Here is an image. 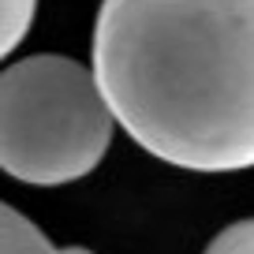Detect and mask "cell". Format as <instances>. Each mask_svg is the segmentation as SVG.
<instances>
[{"label": "cell", "instance_id": "1", "mask_svg": "<svg viewBox=\"0 0 254 254\" xmlns=\"http://www.w3.org/2000/svg\"><path fill=\"white\" fill-rule=\"evenodd\" d=\"M94 75L157 161L254 168V0H101Z\"/></svg>", "mask_w": 254, "mask_h": 254}, {"label": "cell", "instance_id": "2", "mask_svg": "<svg viewBox=\"0 0 254 254\" xmlns=\"http://www.w3.org/2000/svg\"><path fill=\"white\" fill-rule=\"evenodd\" d=\"M112 120L90 67L67 56H26L0 79V165L34 187L71 183L105 157Z\"/></svg>", "mask_w": 254, "mask_h": 254}, {"label": "cell", "instance_id": "3", "mask_svg": "<svg viewBox=\"0 0 254 254\" xmlns=\"http://www.w3.org/2000/svg\"><path fill=\"white\" fill-rule=\"evenodd\" d=\"M0 236H4V254H49L53 243L41 236V228L30 217L15 213L11 206H4L0 213Z\"/></svg>", "mask_w": 254, "mask_h": 254}, {"label": "cell", "instance_id": "4", "mask_svg": "<svg viewBox=\"0 0 254 254\" xmlns=\"http://www.w3.org/2000/svg\"><path fill=\"white\" fill-rule=\"evenodd\" d=\"M34 8H38V0H4V15H0V53L8 56L15 53V45L26 38L34 23Z\"/></svg>", "mask_w": 254, "mask_h": 254}, {"label": "cell", "instance_id": "5", "mask_svg": "<svg viewBox=\"0 0 254 254\" xmlns=\"http://www.w3.org/2000/svg\"><path fill=\"white\" fill-rule=\"evenodd\" d=\"M206 254H254V221L228 224V228L206 247Z\"/></svg>", "mask_w": 254, "mask_h": 254}, {"label": "cell", "instance_id": "6", "mask_svg": "<svg viewBox=\"0 0 254 254\" xmlns=\"http://www.w3.org/2000/svg\"><path fill=\"white\" fill-rule=\"evenodd\" d=\"M49 254H94V251H86V247H60V251H56L53 247Z\"/></svg>", "mask_w": 254, "mask_h": 254}]
</instances>
